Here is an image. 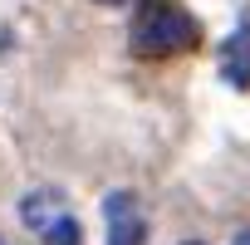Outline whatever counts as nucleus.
I'll return each instance as SVG.
<instances>
[{"mask_svg":"<svg viewBox=\"0 0 250 245\" xmlns=\"http://www.w3.org/2000/svg\"><path fill=\"white\" fill-rule=\"evenodd\" d=\"M187 245H201V240H187Z\"/></svg>","mask_w":250,"mask_h":245,"instance_id":"0eeeda50","label":"nucleus"},{"mask_svg":"<svg viewBox=\"0 0 250 245\" xmlns=\"http://www.w3.org/2000/svg\"><path fill=\"white\" fill-rule=\"evenodd\" d=\"M44 240H49V245H83V235H79V221H74V216H59V221L44 230Z\"/></svg>","mask_w":250,"mask_h":245,"instance_id":"20e7f679","label":"nucleus"},{"mask_svg":"<svg viewBox=\"0 0 250 245\" xmlns=\"http://www.w3.org/2000/svg\"><path fill=\"white\" fill-rule=\"evenodd\" d=\"M103 5H118V0H103Z\"/></svg>","mask_w":250,"mask_h":245,"instance_id":"423d86ee","label":"nucleus"},{"mask_svg":"<svg viewBox=\"0 0 250 245\" xmlns=\"http://www.w3.org/2000/svg\"><path fill=\"white\" fill-rule=\"evenodd\" d=\"M226 79L230 83H250V30H240V35H230L226 40Z\"/></svg>","mask_w":250,"mask_h":245,"instance_id":"7ed1b4c3","label":"nucleus"},{"mask_svg":"<svg viewBox=\"0 0 250 245\" xmlns=\"http://www.w3.org/2000/svg\"><path fill=\"white\" fill-rule=\"evenodd\" d=\"M230 245H250V230H240V235H235V240H230Z\"/></svg>","mask_w":250,"mask_h":245,"instance_id":"39448f33","label":"nucleus"},{"mask_svg":"<svg viewBox=\"0 0 250 245\" xmlns=\"http://www.w3.org/2000/svg\"><path fill=\"white\" fill-rule=\"evenodd\" d=\"M103 211H108V245H143L147 221H143L133 191H113V196L103 201Z\"/></svg>","mask_w":250,"mask_h":245,"instance_id":"f03ea898","label":"nucleus"},{"mask_svg":"<svg viewBox=\"0 0 250 245\" xmlns=\"http://www.w3.org/2000/svg\"><path fill=\"white\" fill-rule=\"evenodd\" d=\"M196 44V20L167 0H147L138 10V25H133V49L138 54H182Z\"/></svg>","mask_w":250,"mask_h":245,"instance_id":"f257e3e1","label":"nucleus"}]
</instances>
